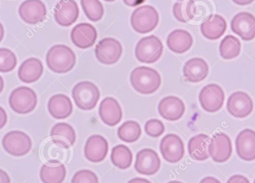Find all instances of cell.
<instances>
[{"mask_svg":"<svg viewBox=\"0 0 255 183\" xmlns=\"http://www.w3.org/2000/svg\"><path fill=\"white\" fill-rule=\"evenodd\" d=\"M111 160L114 166L118 169L125 170L131 166L133 155L130 150L126 145H117L112 149Z\"/></svg>","mask_w":255,"mask_h":183,"instance_id":"obj_30","label":"cell"},{"mask_svg":"<svg viewBox=\"0 0 255 183\" xmlns=\"http://www.w3.org/2000/svg\"><path fill=\"white\" fill-rule=\"evenodd\" d=\"M18 12L21 19L31 25L43 22L47 14L46 5L41 0H25L19 5Z\"/></svg>","mask_w":255,"mask_h":183,"instance_id":"obj_13","label":"cell"},{"mask_svg":"<svg viewBox=\"0 0 255 183\" xmlns=\"http://www.w3.org/2000/svg\"><path fill=\"white\" fill-rule=\"evenodd\" d=\"M183 73L187 82L199 83L205 80L208 76L209 67L202 58H192L184 64Z\"/></svg>","mask_w":255,"mask_h":183,"instance_id":"obj_22","label":"cell"},{"mask_svg":"<svg viewBox=\"0 0 255 183\" xmlns=\"http://www.w3.org/2000/svg\"><path fill=\"white\" fill-rule=\"evenodd\" d=\"M128 183H151L148 180L144 179V178H136L130 180Z\"/></svg>","mask_w":255,"mask_h":183,"instance_id":"obj_44","label":"cell"},{"mask_svg":"<svg viewBox=\"0 0 255 183\" xmlns=\"http://www.w3.org/2000/svg\"><path fill=\"white\" fill-rule=\"evenodd\" d=\"M43 73V66L40 60L30 58L25 60L18 70V77L21 82L31 84L41 78Z\"/></svg>","mask_w":255,"mask_h":183,"instance_id":"obj_26","label":"cell"},{"mask_svg":"<svg viewBox=\"0 0 255 183\" xmlns=\"http://www.w3.org/2000/svg\"><path fill=\"white\" fill-rule=\"evenodd\" d=\"M0 183H10L8 175L2 169H0Z\"/></svg>","mask_w":255,"mask_h":183,"instance_id":"obj_41","label":"cell"},{"mask_svg":"<svg viewBox=\"0 0 255 183\" xmlns=\"http://www.w3.org/2000/svg\"><path fill=\"white\" fill-rule=\"evenodd\" d=\"M96 57L101 64L112 65L121 59L123 46L121 42L112 37L103 39L95 49Z\"/></svg>","mask_w":255,"mask_h":183,"instance_id":"obj_8","label":"cell"},{"mask_svg":"<svg viewBox=\"0 0 255 183\" xmlns=\"http://www.w3.org/2000/svg\"><path fill=\"white\" fill-rule=\"evenodd\" d=\"M79 16V8L74 0H60L54 10V17L58 25L68 27L76 22Z\"/></svg>","mask_w":255,"mask_h":183,"instance_id":"obj_16","label":"cell"},{"mask_svg":"<svg viewBox=\"0 0 255 183\" xmlns=\"http://www.w3.org/2000/svg\"><path fill=\"white\" fill-rule=\"evenodd\" d=\"M237 154L244 161L255 160V131L245 129L237 136Z\"/></svg>","mask_w":255,"mask_h":183,"instance_id":"obj_21","label":"cell"},{"mask_svg":"<svg viewBox=\"0 0 255 183\" xmlns=\"http://www.w3.org/2000/svg\"><path fill=\"white\" fill-rule=\"evenodd\" d=\"M160 160L157 153L152 149L141 150L136 156L134 169L142 175H155L160 168Z\"/></svg>","mask_w":255,"mask_h":183,"instance_id":"obj_14","label":"cell"},{"mask_svg":"<svg viewBox=\"0 0 255 183\" xmlns=\"http://www.w3.org/2000/svg\"><path fill=\"white\" fill-rule=\"evenodd\" d=\"M254 183H255V182H254Z\"/></svg>","mask_w":255,"mask_h":183,"instance_id":"obj_50","label":"cell"},{"mask_svg":"<svg viewBox=\"0 0 255 183\" xmlns=\"http://www.w3.org/2000/svg\"><path fill=\"white\" fill-rule=\"evenodd\" d=\"M105 1H116V0H105Z\"/></svg>","mask_w":255,"mask_h":183,"instance_id":"obj_48","label":"cell"},{"mask_svg":"<svg viewBox=\"0 0 255 183\" xmlns=\"http://www.w3.org/2000/svg\"><path fill=\"white\" fill-rule=\"evenodd\" d=\"M235 4H239V5H247V4H251L255 0H232Z\"/></svg>","mask_w":255,"mask_h":183,"instance_id":"obj_43","label":"cell"},{"mask_svg":"<svg viewBox=\"0 0 255 183\" xmlns=\"http://www.w3.org/2000/svg\"><path fill=\"white\" fill-rule=\"evenodd\" d=\"M3 88H4V80H3L2 78L0 76V93L2 92Z\"/></svg>","mask_w":255,"mask_h":183,"instance_id":"obj_46","label":"cell"},{"mask_svg":"<svg viewBox=\"0 0 255 183\" xmlns=\"http://www.w3.org/2000/svg\"><path fill=\"white\" fill-rule=\"evenodd\" d=\"M227 29L226 19L218 14L208 16L201 25V32L205 38L210 40L220 39Z\"/></svg>","mask_w":255,"mask_h":183,"instance_id":"obj_23","label":"cell"},{"mask_svg":"<svg viewBox=\"0 0 255 183\" xmlns=\"http://www.w3.org/2000/svg\"><path fill=\"white\" fill-rule=\"evenodd\" d=\"M173 14L175 19L179 22H184V23L187 22L182 13V3H175L173 5Z\"/></svg>","mask_w":255,"mask_h":183,"instance_id":"obj_37","label":"cell"},{"mask_svg":"<svg viewBox=\"0 0 255 183\" xmlns=\"http://www.w3.org/2000/svg\"><path fill=\"white\" fill-rule=\"evenodd\" d=\"M52 142L66 149H69L76 142L74 129L67 123H58L53 126L50 132Z\"/></svg>","mask_w":255,"mask_h":183,"instance_id":"obj_25","label":"cell"},{"mask_svg":"<svg viewBox=\"0 0 255 183\" xmlns=\"http://www.w3.org/2000/svg\"><path fill=\"white\" fill-rule=\"evenodd\" d=\"M81 4L87 17L92 22H97L104 16V7L100 0H81Z\"/></svg>","mask_w":255,"mask_h":183,"instance_id":"obj_33","label":"cell"},{"mask_svg":"<svg viewBox=\"0 0 255 183\" xmlns=\"http://www.w3.org/2000/svg\"><path fill=\"white\" fill-rule=\"evenodd\" d=\"M1 143L4 151L13 157L26 155L32 147L31 138L26 133L19 130H13L6 133Z\"/></svg>","mask_w":255,"mask_h":183,"instance_id":"obj_7","label":"cell"},{"mask_svg":"<svg viewBox=\"0 0 255 183\" xmlns=\"http://www.w3.org/2000/svg\"><path fill=\"white\" fill-rule=\"evenodd\" d=\"M160 150L163 159L168 163H178L184 157V142L179 136L173 133L167 134L162 139Z\"/></svg>","mask_w":255,"mask_h":183,"instance_id":"obj_10","label":"cell"},{"mask_svg":"<svg viewBox=\"0 0 255 183\" xmlns=\"http://www.w3.org/2000/svg\"><path fill=\"white\" fill-rule=\"evenodd\" d=\"M159 14L151 5H143L133 10L130 16L132 28L139 34L151 32L158 25Z\"/></svg>","mask_w":255,"mask_h":183,"instance_id":"obj_3","label":"cell"},{"mask_svg":"<svg viewBox=\"0 0 255 183\" xmlns=\"http://www.w3.org/2000/svg\"><path fill=\"white\" fill-rule=\"evenodd\" d=\"M199 99L201 106L206 112H216L224 104V91L218 85L211 84L202 88Z\"/></svg>","mask_w":255,"mask_h":183,"instance_id":"obj_9","label":"cell"},{"mask_svg":"<svg viewBox=\"0 0 255 183\" xmlns=\"http://www.w3.org/2000/svg\"><path fill=\"white\" fill-rule=\"evenodd\" d=\"M66 175L65 166L58 163L43 165L40 172V180L43 183H62Z\"/></svg>","mask_w":255,"mask_h":183,"instance_id":"obj_29","label":"cell"},{"mask_svg":"<svg viewBox=\"0 0 255 183\" xmlns=\"http://www.w3.org/2000/svg\"><path fill=\"white\" fill-rule=\"evenodd\" d=\"M99 114L102 121L106 125L114 127L119 124L122 120V107L116 99L107 97L100 103Z\"/></svg>","mask_w":255,"mask_h":183,"instance_id":"obj_20","label":"cell"},{"mask_svg":"<svg viewBox=\"0 0 255 183\" xmlns=\"http://www.w3.org/2000/svg\"><path fill=\"white\" fill-rule=\"evenodd\" d=\"M145 0H124V3L129 7H136L145 1Z\"/></svg>","mask_w":255,"mask_h":183,"instance_id":"obj_40","label":"cell"},{"mask_svg":"<svg viewBox=\"0 0 255 183\" xmlns=\"http://www.w3.org/2000/svg\"><path fill=\"white\" fill-rule=\"evenodd\" d=\"M4 27H3L2 24L0 22V42L2 40L3 37H4Z\"/></svg>","mask_w":255,"mask_h":183,"instance_id":"obj_45","label":"cell"},{"mask_svg":"<svg viewBox=\"0 0 255 183\" xmlns=\"http://www.w3.org/2000/svg\"><path fill=\"white\" fill-rule=\"evenodd\" d=\"M37 103V94L28 87H19L13 90L9 96V105L12 110L18 114L32 112Z\"/></svg>","mask_w":255,"mask_h":183,"instance_id":"obj_6","label":"cell"},{"mask_svg":"<svg viewBox=\"0 0 255 183\" xmlns=\"http://www.w3.org/2000/svg\"><path fill=\"white\" fill-rule=\"evenodd\" d=\"M168 183H183L180 182V181H171V182H169Z\"/></svg>","mask_w":255,"mask_h":183,"instance_id":"obj_47","label":"cell"},{"mask_svg":"<svg viewBox=\"0 0 255 183\" xmlns=\"http://www.w3.org/2000/svg\"><path fill=\"white\" fill-rule=\"evenodd\" d=\"M72 95L79 109L91 110L96 107L100 100V92L92 82H82L73 88Z\"/></svg>","mask_w":255,"mask_h":183,"instance_id":"obj_4","label":"cell"},{"mask_svg":"<svg viewBox=\"0 0 255 183\" xmlns=\"http://www.w3.org/2000/svg\"><path fill=\"white\" fill-rule=\"evenodd\" d=\"M185 105L179 97L167 96L163 97L158 105L160 116L168 121H178L184 115Z\"/></svg>","mask_w":255,"mask_h":183,"instance_id":"obj_19","label":"cell"},{"mask_svg":"<svg viewBox=\"0 0 255 183\" xmlns=\"http://www.w3.org/2000/svg\"><path fill=\"white\" fill-rule=\"evenodd\" d=\"M200 183H221L217 178H212V177H208L204 178L201 181Z\"/></svg>","mask_w":255,"mask_h":183,"instance_id":"obj_42","label":"cell"},{"mask_svg":"<svg viewBox=\"0 0 255 183\" xmlns=\"http://www.w3.org/2000/svg\"><path fill=\"white\" fill-rule=\"evenodd\" d=\"M193 40L191 34L183 29L172 31L166 40L168 48L174 53L183 54L190 50L193 46Z\"/></svg>","mask_w":255,"mask_h":183,"instance_id":"obj_27","label":"cell"},{"mask_svg":"<svg viewBox=\"0 0 255 183\" xmlns=\"http://www.w3.org/2000/svg\"><path fill=\"white\" fill-rule=\"evenodd\" d=\"M227 183H250V181L243 175H234L229 179Z\"/></svg>","mask_w":255,"mask_h":183,"instance_id":"obj_38","label":"cell"},{"mask_svg":"<svg viewBox=\"0 0 255 183\" xmlns=\"http://www.w3.org/2000/svg\"><path fill=\"white\" fill-rule=\"evenodd\" d=\"M109 152V143L100 135H93L88 138L85 146V156L91 163H101Z\"/></svg>","mask_w":255,"mask_h":183,"instance_id":"obj_18","label":"cell"},{"mask_svg":"<svg viewBox=\"0 0 255 183\" xmlns=\"http://www.w3.org/2000/svg\"><path fill=\"white\" fill-rule=\"evenodd\" d=\"M232 143L226 133L214 135L209 144L208 152L214 162L223 163L228 161L232 154Z\"/></svg>","mask_w":255,"mask_h":183,"instance_id":"obj_12","label":"cell"},{"mask_svg":"<svg viewBox=\"0 0 255 183\" xmlns=\"http://www.w3.org/2000/svg\"><path fill=\"white\" fill-rule=\"evenodd\" d=\"M178 1H183V0H178Z\"/></svg>","mask_w":255,"mask_h":183,"instance_id":"obj_49","label":"cell"},{"mask_svg":"<svg viewBox=\"0 0 255 183\" xmlns=\"http://www.w3.org/2000/svg\"><path fill=\"white\" fill-rule=\"evenodd\" d=\"M71 183H99V179L92 171L84 169L75 174Z\"/></svg>","mask_w":255,"mask_h":183,"instance_id":"obj_36","label":"cell"},{"mask_svg":"<svg viewBox=\"0 0 255 183\" xmlns=\"http://www.w3.org/2000/svg\"><path fill=\"white\" fill-rule=\"evenodd\" d=\"M241 51V41L235 36H226L220 43V53L223 59H234L239 56Z\"/></svg>","mask_w":255,"mask_h":183,"instance_id":"obj_31","label":"cell"},{"mask_svg":"<svg viewBox=\"0 0 255 183\" xmlns=\"http://www.w3.org/2000/svg\"><path fill=\"white\" fill-rule=\"evenodd\" d=\"M210 137L208 135L199 134L189 141L188 152L190 157L196 161H205L209 158Z\"/></svg>","mask_w":255,"mask_h":183,"instance_id":"obj_28","label":"cell"},{"mask_svg":"<svg viewBox=\"0 0 255 183\" xmlns=\"http://www.w3.org/2000/svg\"><path fill=\"white\" fill-rule=\"evenodd\" d=\"M231 28L235 34L245 41H250L255 37V16L248 12H241L234 16Z\"/></svg>","mask_w":255,"mask_h":183,"instance_id":"obj_15","label":"cell"},{"mask_svg":"<svg viewBox=\"0 0 255 183\" xmlns=\"http://www.w3.org/2000/svg\"><path fill=\"white\" fill-rule=\"evenodd\" d=\"M46 64L49 70L58 74H64L73 70L76 65L74 52L65 45H55L46 54Z\"/></svg>","mask_w":255,"mask_h":183,"instance_id":"obj_1","label":"cell"},{"mask_svg":"<svg viewBox=\"0 0 255 183\" xmlns=\"http://www.w3.org/2000/svg\"><path fill=\"white\" fill-rule=\"evenodd\" d=\"M130 81L133 89L143 94L155 92L161 85L160 74L154 69L146 67L135 68L130 73Z\"/></svg>","mask_w":255,"mask_h":183,"instance_id":"obj_2","label":"cell"},{"mask_svg":"<svg viewBox=\"0 0 255 183\" xmlns=\"http://www.w3.org/2000/svg\"><path fill=\"white\" fill-rule=\"evenodd\" d=\"M165 131V127L160 120L150 119L145 123V132L148 136L153 138L159 137Z\"/></svg>","mask_w":255,"mask_h":183,"instance_id":"obj_35","label":"cell"},{"mask_svg":"<svg viewBox=\"0 0 255 183\" xmlns=\"http://www.w3.org/2000/svg\"><path fill=\"white\" fill-rule=\"evenodd\" d=\"M140 126L134 121H127L118 128V137L127 143H133L140 137Z\"/></svg>","mask_w":255,"mask_h":183,"instance_id":"obj_32","label":"cell"},{"mask_svg":"<svg viewBox=\"0 0 255 183\" xmlns=\"http://www.w3.org/2000/svg\"><path fill=\"white\" fill-rule=\"evenodd\" d=\"M163 52L161 40L156 36H148L138 42L135 48V57L143 64H154L160 59Z\"/></svg>","mask_w":255,"mask_h":183,"instance_id":"obj_5","label":"cell"},{"mask_svg":"<svg viewBox=\"0 0 255 183\" xmlns=\"http://www.w3.org/2000/svg\"><path fill=\"white\" fill-rule=\"evenodd\" d=\"M253 99L244 92H235L228 99V111L236 118H244L249 116L253 112Z\"/></svg>","mask_w":255,"mask_h":183,"instance_id":"obj_11","label":"cell"},{"mask_svg":"<svg viewBox=\"0 0 255 183\" xmlns=\"http://www.w3.org/2000/svg\"><path fill=\"white\" fill-rule=\"evenodd\" d=\"M97 37V29L90 23L78 24L72 29L70 34L73 44L82 49L94 46Z\"/></svg>","mask_w":255,"mask_h":183,"instance_id":"obj_17","label":"cell"},{"mask_svg":"<svg viewBox=\"0 0 255 183\" xmlns=\"http://www.w3.org/2000/svg\"><path fill=\"white\" fill-rule=\"evenodd\" d=\"M48 110L55 119H65L73 112V103L65 94H55L48 102Z\"/></svg>","mask_w":255,"mask_h":183,"instance_id":"obj_24","label":"cell"},{"mask_svg":"<svg viewBox=\"0 0 255 183\" xmlns=\"http://www.w3.org/2000/svg\"><path fill=\"white\" fill-rule=\"evenodd\" d=\"M17 64L16 55L11 50L0 48V73H5L14 70Z\"/></svg>","mask_w":255,"mask_h":183,"instance_id":"obj_34","label":"cell"},{"mask_svg":"<svg viewBox=\"0 0 255 183\" xmlns=\"http://www.w3.org/2000/svg\"><path fill=\"white\" fill-rule=\"evenodd\" d=\"M7 115L5 110L0 106V129L3 128L7 124Z\"/></svg>","mask_w":255,"mask_h":183,"instance_id":"obj_39","label":"cell"}]
</instances>
